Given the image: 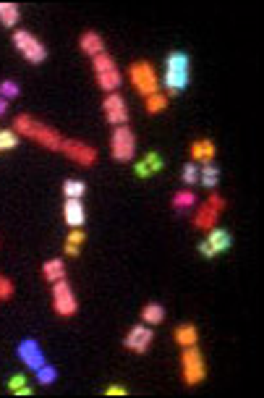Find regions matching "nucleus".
I'll return each mask as SVG.
<instances>
[{
	"mask_svg": "<svg viewBox=\"0 0 264 398\" xmlns=\"http://www.w3.org/2000/svg\"><path fill=\"white\" fill-rule=\"evenodd\" d=\"M14 280L5 278V275H0V301H11L14 299Z\"/></svg>",
	"mask_w": 264,
	"mask_h": 398,
	"instance_id": "2f4dec72",
	"label": "nucleus"
},
{
	"mask_svg": "<svg viewBox=\"0 0 264 398\" xmlns=\"http://www.w3.org/2000/svg\"><path fill=\"white\" fill-rule=\"evenodd\" d=\"M129 79H131L133 89L139 95H144V97L160 92V76L155 74V66L147 63V60H133L129 66Z\"/></svg>",
	"mask_w": 264,
	"mask_h": 398,
	"instance_id": "39448f33",
	"label": "nucleus"
},
{
	"mask_svg": "<svg viewBox=\"0 0 264 398\" xmlns=\"http://www.w3.org/2000/svg\"><path fill=\"white\" fill-rule=\"evenodd\" d=\"M63 194H66V199H81V197L87 194V184H84V181H76V178H71V181H66V184H63Z\"/></svg>",
	"mask_w": 264,
	"mask_h": 398,
	"instance_id": "b1692460",
	"label": "nucleus"
},
{
	"mask_svg": "<svg viewBox=\"0 0 264 398\" xmlns=\"http://www.w3.org/2000/svg\"><path fill=\"white\" fill-rule=\"evenodd\" d=\"M92 69H94V82L103 92H118V87L123 84V74H120L113 55L100 53L97 58H92Z\"/></svg>",
	"mask_w": 264,
	"mask_h": 398,
	"instance_id": "7ed1b4c3",
	"label": "nucleus"
},
{
	"mask_svg": "<svg viewBox=\"0 0 264 398\" xmlns=\"http://www.w3.org/2000/svg\"><path fill=\"white\" fill-rule=\"evenodd\" d=\"M8 390L14 393V396H31L34 390L27 388V377L24 375H14L11 380H8Z\"/></svg>",
	"mask_w": 264,
	"mask_h": 398,
	"instance_id": "bb28decb",
	"label": "nucleus"
},
{
	"mask_svg": "<svg viewBox=\"0 0 264 398\" xmlns=\"http://www.w3.org/2000/svg\"><path fill=\"white\" fill-rule=\"evenodd\" d=\"M144 108H147L149 116H157V113H162L168 108V95H162V92L149 95V97H144Z\"/></svg>",
	"mask_w": 264,
	"mask_h": 398,
	"instance_id": "4be33fe9",
	"label": "nucleus"
},
{
	"mask_svg": "<svg viewBox=\"0 0 264 398\" xmlns=\"http://www.w3.org/2000/svg\"><path fill=\"white\" fill-rule=\"evenodd\" d=\"M58 380V369L50 367V364H42V367L37 369V383L40 385H50Z\"/></svg>",
	"mask_w": 264,
	"mask_h": 398,
	"instance_id": "c85d7f7f",
	"label": "nucleus"
},
{
	"mask_svg": "<svg viewBox=\"0 0 264 398\" xmlns=\"http://www.w3.org/2000/svg\"><path fill=\"white\" fill-rule=\"evenodd\" d=\"M53 310L60 317H74L76 310H79V301H76L71 286L66 283V278L53 283Z\"/></svg>",
	"mask_w": 264,
	"mask_h": 398,
	"instance_id": "1a4fd4ad",
	"label": "nucleus"
},
{
	"mask_svg": "<svg viewBox=\"0 0 264 398\" xmlns=\"http://www.w3.org/2000/svg\"><path fill=\"white\" fill-rule=\"evenodd\" d=\"M230 247H233V236L228 231H222V228H212V231H207V238L199 244V254L202 257H215L220 251H228Z\"/></svg>",
	"mask_w": 264,
	"mask_h": 398,
	"instance_id": "f8f14e48",
	"label": "nucleus"
},
{
	"mask_svg": "<svg viewBox=\"0 0 264 398\" xmlns=\"http://www.w3.org/2000/svg\"><path fill=\"white\" fill-rule=\"evenodd\" d=\"M196 205V194L191 189H181V192L173 194V207L176 210H189V207Z\"/></svg>",
	"mask_w": 264,
	"mask_h": 398,
	"instance_id": "a878e982",
	"label": "nucleus"
},
{
	"mask_svg": "<svg viewBox=\"0 0 264 398\" xmlns=\"http://www.w3.org/2000/svg\"><path fill=\"white\" fill-rule=\"evenodd\" d=\"M142 320L147 325H160L165 320V310H162V304H147L144 310H142Z\"/></svg>",
	"mask_w": 264,
	"mask_h": 398,
	"instance_id": "5701e85b",
	"label": "nucleus"
},
{
	"mask_svg": "<svg viewBox=\"0 0 264 398\" xmlns=\"http://www.w3.org/2000/svg\"><path fill=\"white\" fill-rule=\"evenodd\" d=\"M18 95H21V87L16 84L14 79L0 82V97H3V100H14V97H18Z\"/></svg>",
	"mask_w": 264,
	"mask_h": 398,
	"instance_id": "c756f323",
	"label": "nucleus"
},
{
	"mask_svg": "<svg viewBox=\"0 0 264 398\" xmlns=\"http://www.w3.org/2000/svg\"><path fill=\"white\" fill-rule=\"evenodd\" d=\"M129 393V388H123V385H110V388H105V396H126Z\"/></svg>",
	"mask_w": 264,
	"mask_h": 398,
	"instance_id": "72a5a7b5",
	"label": "nucleus"
},
{
	"mask_svg": "<svg viewBox=\"0 0 264 398\" xmlns=\"http://www.w3.org/2000/svg\"><path fill=\"white\" fill-rule=\"evenodd\" d=\"M215 155H217V147H215V142H212V139H196V142H191L189 158L194 162L209 165V162L215 160Z\"/></svg>",
	"mask_w": 264,
	"mask_h": 398,
	"instance_id": "2eb2a0df",
	"label": "nucleus"
},
{
	"mask_svg": "<svg viewBox=\"0 0 264 398\" xmlns=\"http://www.w3.org/2000/svg\"><path fill=\"white\" fill-rule=\"evenodd\" d=\"M60 152L68 158V160H74L76 165H84V168H92L94 162H97V149L84 145V142H76V139H63V147Z\"/></svg>",
	"mask_w": 264,
	"mask_h": 398,
	"instance_id": "9d476101",
	"label": "nucleus"
},
{
	"mask_svg": "<svg viewBox=\"0 0 264 398\" xmlns=\"http://www.w3.org/2000/svg\"><path fill=\"white\" fill-rule=\"evenodd\" d=\"M87 241V234H84V228H71V234L66 238V244H74V247H81Z\"/></svg>",
	"mask_w": 264,
	"mask_h": 398,
	"instance_id": "473e14b6",
	"label": "nucleus"
},
{
	"mask_svg": "<svg viewBox=\"0 0 264 398\" xmlns=\"http://www.w3.org/2000/svg\"><path fill=\"white\" fill-rule=\"evenodd\" d=\"M181 377L186 385H199L207 380L204 356L196 346H183V351H181Z\"/></svg>",
	"mask_w": 264,
	"mask_h": 398,
	"instance_id": "20e7f679",
	"label": "nucleus"
},
{
	"mask_svg": "<svg viewBox=\"0 0 264 398\" xmlns=\"http://www.w3.org/2000/svg\"><path fill=\"white\" fill-rule=\"evenodd\" d=\"M14 132L18 134V136H27L31 142L42 145L44 149H53V152H60V147H63V134H60L58 129H53V126H47V123L34 121L29 113L16 116Z\"/></svg>",
	"mask_w": 264,
	"mask_h": 398,
	"instance_id": "f257e3e1",
	"label": "nucleus"
},
{
	"mask_svg": "<svg viewBox=\"0 0 264 398\" xmlns=\"http://www.w3.org/2000/svg\"><path fill=\"white\" fill-rule=\"evenodd\" d=\"M110 152L116 162H131L136 155V136L129 126H116L110 136Z\"/></svg>",
	"mask_w": 264,
	"mask_h": 398,
	"instance_id": "0eeeda50",
	"label": "nucleus"
},
{
	"mask_svg": "<svg viewBox=\"0 0 264 398\" xmlns=\"http://www.w3.org/2000/svg\"><path fill=\"white\" fill-rule=\"evenodd\" d=\"M225 207H228V202L222 199L220 194H209V199H207L204 205H199V210L194 212V228H199V231L217 228V221H220Z\"/></svg>",
	"mask_w": 264,
	"mask_h": 398,
	"instance_id": "423d86ee",
	"label": "nucleus"
},
{
	"mask_svg": "<svg viewBox=\"0 0 264 398\" xmlns=\"http://www.w3.org/2000/svg\"><path fill=\"white\" fill-rule=\"evenodd\" d=\"M18 134L14 129H0V152H5V149H14L18 145Z\"/></svg>",
	"mask_w": 264,
	"mask_h": 398,
	"instance_id": "cd10ccee",
	"label": "nucleus"
},
{
	"mask_svg": "<svg viewBox=\"0 0 264 398\" xmlns=\"http://www.w3.org/2000/svg\"><path fill=\"white\" fill-rule=\"evenodd\" d=\"M181 181L189 184V186L199 181V168H196V162H186V165H183V171H181Z\"/></svg>",
	"mask_w": 264,
	"mask_h": 398,
	"instance_id": "7c9ffc66",
	"label": "nucleus"
},
{
	"mask_svg": "<svg viewBox=\"0 0 264 398\" xmlns=\"http://www.w3.org/2000/svg\"><path fill=\"white\" fill-rule=\"evenodd\" d=\"M152 340H155L152 327H147V325H133L131 330L126 333L123 346H126L129 351H133V354H147L149 346H152Z\"/></svg>",
	"mask_w": 264,
	"mask_h": 398,
	"instance_id": "ddd939ff",
	"label": "nucleus"
},
{
	"mask_svg": "<svg viewBox=\"0 0 264 398\" xmlns=\"http://www.w3.org/2000/svg\"><path fill=\"white\" fill-rule=\"evenodd\" d=\"M63 221L68 223L71 228H84L87 210L81 205V199H66V205H63Z\"/></svg>",
	"mask_w": 264,
	"mask_h": 398,
	"instance_id": "dca6fc26",
	"label": "nucleus"
},
{
	"mask_svg": "<svg viewBox=\"0 0 264 398\" xmlns=\"http://www.w3.org/2000/svg\"><path fill=\"white\" fill-rule=\"evenodd\" d=\"M5 110H8V100L0 97V116H5Z\"/></svg>",
	"mask_w": 264,
	"mask_h": 398,
	"instance_id": "c9c22d12",
	"label": "nucleus"
},
{
	"mask_svg": "<svg viewBox=\"0 0 264 398\" xmlns=\"http://www.w3.org/2000/svg\"><path fill=\"white\" fill-rule=\"evenodd\" d=\"M11 40H14L16 50H18L24 58L29 60V63H34V66H37V63H42V60L47 58V47H44V45L40 42L34 34H31V32L16 29Z\"/></svg>",
	"mask_w": 264,
	"mask_h": 398,
	"instance_id": "6e6552de",
	"label": "nucleus"
},
{
	"mask_svg": "<svg viewBox=\"0 0 264 398\" xmlns=\"http://www.w3.org/2000/svg\"><path fill=\"white\" fill-rule=\"evenodd\" d=\"M157 171H162V160L157 152H149L144 160L136 162V176L139 178H149L152 173H157Z\"/></svg>",
	"mask_w": 264,
	"mask_h": 398,
	"instance_id": "aec40b11",
	"label": "nucleus"
},
{
	"mask_svg": "<svg viewBox=\"0 0 264 398\" xmlns=\"http://www.w3.org/2000/svg\"><path fill=\"white\" fill-rule=\"evenodd\" d=\"M173 338L176 343L183 349V346H196V340H199V330H196V325L191 323H181L176 327V333H173Z\"/></svg>",
	"mask_w": 264,
	"mask_h": 398,
	"instance_id": "a211bd4d",
	"label": "nucleus"
},
{
	"mask_svg": "<svg viewBox=\"0 0 264 398\" xmlns=\"http://www.w3.org/2000/svg\"><path fill=\"white\" fill-rule=\"evenodd\" d=\"M79 249H81V247H74V244H66V254H68V257H79Z\"/></svg>",
	"mask_w": 264,
	"mask_h": 398,
	"instance_id": "f704fd0d",
	"label": "nucleus"
},
{
	"mask_svg": "<svg viewBox=\"0 0 264 398\" xmlns=\"http://www.w3.org/2000/svg\"><path fill=\"white\" fill-rule=\"evenodd\" d=\"M191 79V60L186 53H170L168 60H165V89L168 95H181L183 89L189 87Z\"/></svg>",
	"mask_w": 264,
	"mask_h": 398,
	"instance_id": "f03ea898",
	"label": "nucleus"
},
{
	"mask_svg": "<svg viewBox=\"0 0 264 398\" xmlns=\"http://www.w3.org/2000/svg\"><path fill=\"white\" fill-rule=\"evenodd\" d=\"M199 181L204 184L207 189H215V186H217V181H220V171L209 162V165H204V168L199 171Z\"/></svg>",
	"mask_w": 264,
	"mask_h": 398,
	"instance_id": "393cba45",
	"label": "nucleus"
},
{
	"mask_svg": "<svg viewBox=\"0 0 264 398\" xmlns=\"http://www.w3.org/2000/svg\"><path fill=\"white\" fill-rule=\"evenodd\" d=\"M16 354H18V359H21L27 367L34 369V372L42 367V364H47V362H44V354H42V346H40L34 338L21 340L18 349H16Z\"/></svg>",
	"mask_w": 264,
	"mask_h": 398,
	"instance_id": "4468645a",
	"label": "nucleus"
},
{
	"mask_svg": "<svg viewBox=\"0 0 264 398\" xmlns=\"http://www.w3.org/2000/svg\"><path fill=\"white\" fill-rule=\"evenodd\" d=\"M79 47H81V53H84V55H89V58H97L100 53H105V40L100 37V32L87 29L81 37H79Z\"/></svg>",
	"mask_w": 264,
	"mask_h": 398,
	"instance_id": "f3484780",
	"label": "nucleus"
},
{
	"mask_svg": "<svg viewBox=\"0 0 264 398\" xmlns=\"http://www.w3.org/2000/svg\"><path fill=\"white\" fill-rule=\"evenodd\" d=\"M103 113H105V121L113 123V126H126L129 123V105L123 100V95H118V92H110L105 97Z\"/></svg>",
	"mask_w": 264,
	"mask_h": 398,
	"instance_id": "9b49d317",
	"label": "nucleus"
},
{
	"mask_svg": "<svg viewBox=\"0 0 264 398\" xmlns=\"http://www.w3.org/2000/svg\"><path fill=\"white\" fill-rule=\"evenodd\" d=\"M18 18H21V8L16 3H0V24L3 27L14 29L16 24H18Z\"/></svg>",
	"mask_w": 264,
	"mask_h": 398,
	"instance_id": "412c9836",
	"label": "nucleus"
},
{
	"mask_svg": "<svg viewBox=\"0 0 264 398\" xmlns=\"http://www.w3.org/2000/svg\"><path fill=\"white\" fill-rule=\"evenodd\" d=\"M42 275L47 283H58V280L66 278V262L58 260V257H53V260H47L42 265Z\"/></svg>",
	"mask_w": 264,
	"mask_h": 398,
	"instance_id": "6ab92c4d",
	"label": "nucleus"
}]
</instances>
